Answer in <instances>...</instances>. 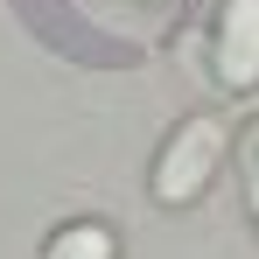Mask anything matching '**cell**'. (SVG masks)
Returning <instances> with one entry per match:
<instances>
[{
	"label": "cell",
	"mask_w": 259,
	"mask_h": 259,
	"mask_svg": "<svg viewBox=\"0 0 259 259\" xmlns=\"http://www.w3.org/2000/svg\"><path fill=\"white\" fill-rule=\"evenodd\" d=\"M224 119H182V126L161 140V154H154V175H147V189H154V203H168V210H182V203H196L203 189H210L217 161H224Z\"/></svg>",
	"instance_id": "obj_1"
},
{
	"label": "cell",
	"mask_w": 259,
	"mask_h": 259,
	"mask_svg": "<svg viewBox=\"0 0 259 259\" xmlns=\"http://www.w3.org/2000/svg\"><path fill=\"white\" fill-rule=\"evenodd\" d=\"M217 84H259V0H217Z\"/></svg>",
	"instance_id": "obj_2"
},
{
	"label": "cell",
	"mask_w": 259,
	"mask_h": 259,
	"mask_svg": "<svg viewBox=\"0 0 259 259\" xmlns=\"http://www.w3.org/2000/svg\"><path fill=\"white\" fill-rule=\"evenodd\" d=\"M42 259H119V238H112V224H63L56 238L42 245Z\"/></svg>",
	"instance_id": "obj_3"
},
{
	"label": "cell",
	"mask_w": 259,
	"mask_h": 259,
	"mask_svg": "<svg viewBox=\"0 0 259 259\" xmlns=\"http://www.w3.org/2000/svg\"><path fill=\"white\" fill-rule=\"evenodd\" d=\"M238 189H245V210L259 224V112L238 126Z\"/></svg>",
	"instance_id": "obj_4"
},
{
	"label": "cell",
	"mask_w": 259,
	"mask_h": 259,
	"mask_svg": "<svg viewBox=\"0 0 259 259\" xmlns=\"http://www.w3.org/2000/svg\"><path fill=\"white\" fill-rule=\"evenodd\" d=\"M147 7H168V0H147Z\"/></svg>",
	"instance_id": "obj_5"
}]
</instances>
